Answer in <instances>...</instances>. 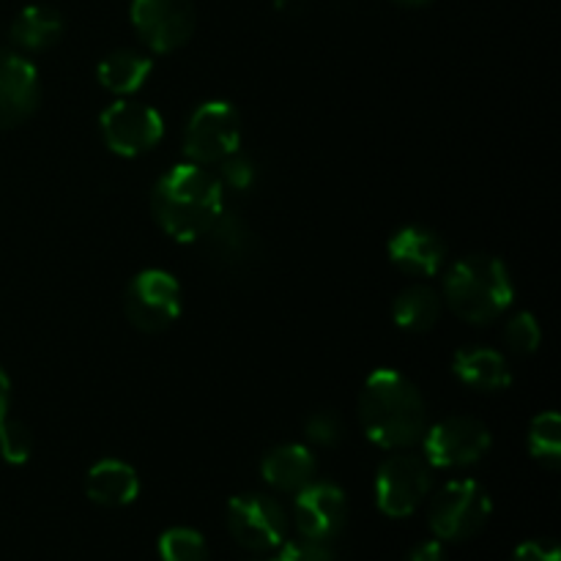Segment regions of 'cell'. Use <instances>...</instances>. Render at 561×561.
I'll list each match as a JSON object with an SVG mask.
<instances>
[{
  "label": "cell",
  "mask_w": 561,
  "mask_h": 561,
  "mask_svg": "<svg viewBox=\"0 0 561 561\" xmlns=\"http://www.w3.org/2000/svg\"><path fill=\"white\" fill-rule=\"evenodd\" d=\"M159 228L181 244L201 241L225 211V190L217 175L192 162L170 168L151 192Z\"/></svg>",
  "instance_id": "cell-1"
},
{
  "label": "cell",
  "mask_w": 561,
  "mask_h": 561,
  "mask_svg": "<svg viewBox=\"0 0 561 561\" xmlns=\"http://www.w3.org/2000/svg\"><path fill=\"white\" fill-rule=\"evenodd\" d=\"M362 427L381 449H409L427 431V405L414 381L392 367L370 373L359 400Z\"/></svg>",
  "instance_id": "cell-2"
},
{
  "label": "cell",
  "mask_w": 561,
  "mask_h": 561,
  "mask_svg": "<svg viewBox=\"0 0 561 561\" xmlns=\"http://www.w3.org/2000/svg\"><path fill=\"white\" fill-rule=\"evenodd\" d=\"M515 285L499 257L471 255L455 263L444 279V301L466 323L485 327L510 310Z\"/></svg>",
  "instance_id": "cell-3"
},
{
  "label": "cell",
  "mask_w": 561,
  "mask_h": 561,
  "mask_svg": "<svg viewBox=\"0 0 561 561\" xmlns=\"http://www.w3.org/2000/svg\"><path fill=\"white\" fill-rule=\"evenodd\" d=\"M241 146V118L236 107L222 99L203 102L192 113L184 131L186 162L211 168L233 157Z\"/></svg>",
  "instance_id": "cell-4"
},
{
  "label": "cell",
  "mask_w": 561,
  "mask_h": 561,
  "mask_svg": "<svg viewBox=\"0 0 561 561\" xmlns=\"http://www.w3.org/2000/svg\"><path fill=\"white\" fill-rule=\"evenodd\" d=\"M491 496L474 480L447 482L431 502V529L438 540L460 542L474 537L491 518Z\"/></svg>",
  "instance_id": "cell-5"
},
{
  "label": "cell",
  "mask_w": 561,
  "mask_h": 561,
  "mask_svg": "<svg viewBox=\"0 0 561 561\" xmlns=\"http://www.w3.org/2000/svg\"><path fill=\"white\" fill-rule=\"evenodd\" d=\"M124 312L135 329L146 334L168 332L181 316V285L162 268H146L124 294Z\"/></svg>",
  "instance_id": "cell-6"
},
{
  "label": "cell",
  "mask_w": 561,
  "mask_h": 561,
  "mask_svg": "<svg viewBox=\"0 0 561 561\" xmlns=\"http://www.w3.org/2000/svg\"><path fill=\"white\" fill-rule=\"evenodd\" d=\"M491 449V431L474 416H449L427 427L422 458L433 469H466L480 463Z\"/></svg>",
  "instance_id": "cell-7"
},
{
  "label": "cell",
  "mask_w": 561,
  "mask_h": 561,
  "mask_svg": "<svg viewBox=\"0 0 561 561\" xmlns=\"http://www.w3.org/2000/svg\"><path fill=\"white\" fill-rule=\"evenodd\" d=\"M431 493V466L422 455L398 453L381 463L376 474V504L389 518L416 513Z\"/></svg>",
  "instance_id": "cell-8"
},
{
  "label": "cell",
  "mask_w": 561,
  "mask_h": 561,
  "mask_svg": "<svg viewBox=\"0 0 561 561\" xmlns=\"http://www.w3.org/2000/svg\"><path fill=\"white\" fill-rule=\"evenodd\" d=\"M107 148L118 157H142L153 151L164 135V121L151 104L118 99L99 118Z\"/></svg>",
  "instance_id": "cell-9"
},
{
  "label": "cell",
  "mask_w": 561,
  "mask_h": 561,
  "mask_svg": "<svg viewBox=\"0 0 561 561\" xmlns=\"http://www.w3.org/2000/svg\"><path fill=\"white\" fill-rule=\"evenodd\" d=\"M228 529L250 551H274L288 535V515L263 493H241L228 504Z\"/></svg>",
  "instance_id": "cell-10"
},
{
  "label": "cell",
  "mask_w": 561,
  "mask_h": 561,
  "mask_svg": "<svg viewBox=\"0 0 561 561\" xmlns=\"http://www.w3.org/2000/svg\"><path fill=\"white\" fill-rule=\"evenodd\" d=\"M131 25L153 53H173L195 33L192 0H131Z\"/></svg>",
  "instance_id": "cell-11"
},
{
  "label": "cell",
  "mask_w": 561,
  "mask_h": 561,
  "mask_svg": "<svg viewBox=\"0 0 561 561\" xmlns=\"http://www.w3.org/2000/svg\"><path fill=\"white\" fill-rule=\"evenodd\" d=\"M348 518V499L332 482H316L296 493V524L301 537L329 542L343 531Z\"/></svg>",
  "instance_id": "cell-12"
},
{
  "label": "cell",
  "mask_w": 561,
  "mask_h": 561,
  "mask_svg": "<svg viewBox=\"0 0 561 561\" xmlns=\"http://www.w3.org/2000/svg\"><path fill=\"white\" fill-rule=\"evenodd\" d=\"M38 107V71L25 55H0V131L25 124Z\"/></svg>",
  "instance_id": "cell-13"
},
{
  "label": "cell",
  "mask_w": 561,
  "mask_h": 561,
  "mask_svg": "<svg viewBox=\"0 0 561 561\" xmlns=\"http://www.w3.org/2000/svg\"><path fill=\"white\" fill-rule=\"evenodd\" d=\"M387 250L389 261L411 277H433V274L442 272L444 261H447V244H444L442 236L431 228H422V225L400 228L389 239Z\"/></svg>",
  "instance_id": "cell-14"
},
{
  "label": "cell",
  "mask_w": 561,
  "mask_h": 561,
  "mask_svg": "<svg viewBox=\"0 0 561 561\" xmlns=\"http://www.w3.org/2000/svg\"><path fill=\"white\" fill-rule=\"evenodd\" d=\"M453 373L460 383L477 392H502L513 383V370L504 354L482 345L460 348L453 359Z\"/></svg>",
  "instance_id": "cell-15"
},
{
  "label": "cell",
  "mask_w": 561,
  "mask_h": 561,
  "mask_svg": "<svg viewBox=\"0 0 561 561\" xmlns=\"http://www.w3.org/2000/svg\"><path fill=\"white\" fill-rule=\"evenodd\" d=\"M85 493L99 507H129L140 493V477L124 460L104 458L88 471Z\"/></svg>",
  "instance_id": "cell-16"
},
{
  "label": "cell",
  "mask_w": 561,
  "mask_h": 561,
  "mask_svg": "<svg viewBox=\"0 0 561 561\" xmlns=\"http://www.w3.org/2000/svg\"><path fill=\"white\" fill-rule=\"evenodd\" d=\"M316 455L305 444H283L263 455L261 474L272 488L283 493H299L316 480Z\"/></svg>",
  "instance_id": "cell-17"
},
{
  "label": "cell",
  "mask_w": 561,
  "mask_h": 561,
  "mask_svg": "<svg viewBox=\"0 0 561 561\" xmlns=\"http://www.w3.org/2000/svg\"><path fill=\"white\" fill-rule=\"evenodd\" d=\"M203 244L208 247V252L214 255V261L225 268H241L247 263H252L257 252L255 233L247 228L244 219H239L236 214H225L211 225L206 236H203Z\"/></svg>",
  "instance_id": "cell-18"
},
{
  "label": "cell",
  "mask_w": 561,
  "mask_h": 561,
  "mask_svg": "<svg viewBox=\"0 0 561 561\" xmlns=\"http://www.w3.org/2000/svg\"><path fill=\"white\" fill-rule=\"evenodd\" d=\"M151 71L153 64L148 55L137 53V49H115L99 64L96 77L104 91L115 93V96H129L146 85Z\"/></svg>",
  "instance_id": "cell-19"
},
{
  "label": "cell",
  "mask_w": 561,
  "mask_h": 561,
  "mask_svg": "<svg viewBox=\"0 0 561 561\" xmlns=\"http://www.w3.org/2000/svg\"><path fill=\"white\" fill-rule=\"evenodd\" d=\"M64 36V16L49 5H25L11 25V42L27 53H42Z\"/></svg>",
  "instance_id": "cell-20"
},
{
  "label": "cell",
  "mask_w": 561,
  "mask_h": 561,
  "mask_svg": "<svg viewBox=\"0 0 561 561\" xmlns=\"http://www.w3.org/2000/svg\"><path fill=\"white\" fill-rule=\"evenodd\" d=\"M444 299L438 296V290H433L431 285H409L403 294L394 299L392 305V318L403 332H431L433 327L442 318Z\"/></svg>",
  "instance_id": "cell-21"
},
{
  "label": "cell",
  "mask_w": 561,
  "mask_h": 561,
  "mask_svg": "<svg viewBox=\"0 0 561 561\" xmlns=\"http://www.w3.org/2000/svg\"><path fill=\"white\" fill-rule=\"evenodd\" d=\"M529 455L548 469H559L561 463V416L557 411L535 416L529 425Z\"/></svg>",
  "instance_id": "cell-22"
},
{
  "label": "cell",
  "mask_w": 561,
  "mask_h": 561,
  "mask_svg": "<svg viewBox=\"0 0 561 561\" xmlns=\"http://www.w3.org/2000/svg\"><path fill=\"white\" fill-rule=\"evenodd\" d=\"M159 559L162 561H208V546L201 531L175 526L159 537Z\"/></svg>",
  "instance_id": "cell-23"
},
{
  "label": "cell",
  "mask_w": 561,
  "mask_h": 561,
  "mask_svg": "<svg viewBox=\"0 0 561 561\" xmlns=\"http://www.w3.org/2000/svg\"><path fill=\"white\" fill-rule=\"evenodd\" d=\"M33 453V436L27 431L25 422L11 420V416H3L0 420V455H3L5 463L22 466L31 460Z\"/></svg>",
  "instance_id": "cell-24"
},
{
  "label": "cell",
  "mask_w": 561,
  "mask_h": 561,
  "mask_svg": "<svg viewBox=\"0 0 561 561\" xmlns=\"http://www.w3.org/2000/svg\"><path fill=\"white\" fill-rule=\"evenodd\" d=\"M504 343L510 345V351L518 356H529L540 348L542 343V332H540V323L531 312H518L507 321L504 327Z\"/></svg>",
  "instance_id": "cell-25"
},
{
  "label": "cell",
  "mask_w": 561,
  "mask_h": 561,
  "mask_svg": "<svg viewBox=\"0 0 561 561\" xmlns=\"http://www.w3.org/2000/svg\"><path fill=\"white\" fill-rule=\"evenodd\" d=\"M219 184L222 190H236V192H247L257 179V168L252 159H247L244 153L236 151L233 157H228L225 162H219Z\"/></svg>",
  "instance_id": "cell-26"
},
{
  "label": "cell",
  "mask_w": 561,
  "mask_h": 561,
  "mask_svg": "<svg viewBox=\"0 0 561 561\" xmlns=\"http://www.w3.org/2000/svg\"><path fill=\"white\" fill-rule=\"evenodd\" d=\"M343 433V420L334 411H316L305 425L307 442L316 444V447H337Z\"/></svg>",
  "instance_id": "cell-27"
},
{
  "label": "cell",
  "mask_w": 561,
  "mask_h": 561,
  "mask_svg": "<svg viewBox=\"0 0 561 561\" xmlns=\"http://www.w3.org/2000/svg\"><path fill=\"white\" fill-rule=\"evenodd\" d=\"M274 561H334V551L329 542L301 537V540L283 542Z\"/></svg>",
  "instance_id": "cell-28"
},
{
  "label": "cell",
  "mask_w": 561,
  "mask_h": 561,
  "mask_svg": "<svg viewBox=\"0 0 561 561\" xmlns=\"http://www.w3.org/2000/svg\"><path fill=\"white\" fill-rule=\"evenodd\" d=\"M513 561H561V551L553 542L529 540L520 548H515Z\"/></svg>",
  "instance_id": "cell-29"
},
{
  "label": "cell",
  "mask_w": 561,
  "mask_h": 561,
  "mask_svg": "<svg viewBox=\"0 0 561 561\" xmlns=\"http://www.w3.org/2000/svg\"><path fill=\"white\" fill-rule=\"evenodd\" d=\"M409 561H447V551H444L442 540H427L411 551Z\"/></svg>",
  "instance_id": "cell-30"
},
{
  "label": "cell",
  "mask_w": 561,
  "mask_h": 561,
  "mask_svg": "<svg viewBox=\"0 0 561 561\" xmlns=\"http://www.w3.org/2000/svg\"><path fill=\"white\" fill-rule=\"evenodd\" d=\"M9 405H11V381L5 376V370L0 367V420L9 416Z\"/></svg>",
  "instance_id": "cell-31"
},
{
  "label": "cell",
  "mask_w": 561,
  "mask_h": 561,
  "mask_svg": "<svg viewBox=\"0 0 561 561\" xmlns=\"http://www.w3.org/2000/svg\"><path fill=\"white\" fill-rule=\"evenodd\" d=\"M394 3H400V5H425V3H431V0H394Z\"/></svg>",
  "instance_id": "cell-32"
}]
</instances>
